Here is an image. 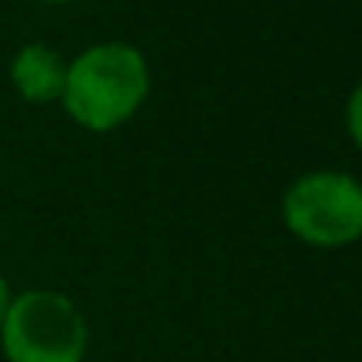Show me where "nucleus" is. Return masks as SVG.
<instances>
[{"label":"nucleus","mask_w":362,"mask_h":362,"mask_svg":"<svg viewBox=\"0 0 362 362\" xmlns=\"http://www.w3.org/2000/svg\"><path fill=\"white\" fill-rule=\"evenodd\" d=\"M151 74L141 49L127 42H99L67 64L64 110L88 130H117L148 99Z\"/></svg>","instance_id":"obj_1"},{"label":"nucleus","mask_w":362,"mask_h":362,"mask_svg":"<svg viewBox=\"0 0 362 362\" xmlns=\"http://www.w3.org/2000/svg\"><path fill=\"white\" fill-rule=\"evenodd\" d=\"M0 345L7 362H85L88 324L67 296L32 288L14 296L0 324Z\"/></svg>","instance_id":"obj_2"},{"label":"nucleus","mask_w":362,"mask_h":362,"mask_svg":"<svg viewBox=\"0 0 362 362\" xmlns=\"http://www.w3.org/2000/svg\"><path fill=\"white\" fill-rule=\"evenodd\" d=\"M292 236L310 246H349L362 240V187L349 173L299 176L281 201Z\"/></svg>","instance_id":"obj_3"},{"label":"nucleus","mask_w":362,"mask_h":362,"mask_svg":"<svg viewBox=\"0 0 362 362\" xmlns=\"http://www.w3.org/2000/svg\"><path fill=\"white\" fill-rule=\"evenodd\" d=\"M11 81L28 103H57L67 85V60L46 42H28L11 60Z\"/></svg>","instance_id":"obj_4"},{"label":"nucleus","mask_w":362,"mask_h":362,"mask_svg":"<svg viewBox=\"0 0 362 362\" xmlns=\"http://www.w3.org/2000/svg\"><path fill=\"white\" fill-rule=\"evenodd\" d=\"M345 123H349L352 141L362 148V85H356V92L349 95V106H345Z\"/></svg>","instance_id":"obj_5"},{"label":"nucleus","mask_w":362,"mask_h":362,"mask_svg":"<svg viewBox=\"0 0 362 362\" xmlns=\"http://www.w3.org/2000/svg\"><path fill=\"white\" fill-rule=\"evenodd\" d=\"M11 303H14V296H11V285H7V281L0 278V324H4V317H7Z\"/></svg>","instance_id":"obj_6"},{"label":"nucleus","mask_w":362,"mask_h":362,"mask_svg":"<svg viewBox=\"0 0 362 362\" xmlns=\"http://www.w3.org/2000/svg\"><path fill=\"white\" fill-rule=\"evenodd\" d=\"M46 4H67V0H46Z\"/></svg>","instance_id":"obj_7"}]
</instances>
